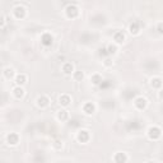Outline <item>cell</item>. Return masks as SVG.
<instances>
[{
  "instance_id": "1",
  "label": "cell",
  "mask_w": 163,
  "mask_h": 163,
  "mask_svg": "<svg viewBox=\"0 0 163 163\" xmlns=\"http://www.w3.org/2000/svg\"><path fill=\"white\" fill-rule=\"evenodd\" d=\"M65 13H66V17L70 19H75L76 17L79 15V9L78 6L74 5V4H69L66 8H65Z\"/></svg>"
},
{
  "instance_id": "2",
  "label": "cell",
  "mask_w": 163,
  "mask_h": 163,
  "mask_svg": "<svg viewBox=\"0 0 163 163\" xmlns=\"http://www.w3.org/2000/svg\"><path fill=\"white\" fill-rule=\"evenodd\" d=\"M161 135H162V130H161L158 126H152V127H149V130H148L149 139H152V140H158L161 138Z\"/></svg>"
},
{
  "instance_id": "3",
  "label": "cell",
  "mask_w": 163,
  "mask_h": 163,
  "mask_svg": "<svg viewBox=\"0 0 163 163\" xmlns=\"http://www.w3.org/2000/svg\"><path fill=\"white\" fill-rule=\"evenodd\" d=\"M91 139V135H89V131L88 130H80L78 133V135H76V140H78L79 143H88Z\"/></svg>"
},
{
  "instance_id": "4",
  "label": "cell",
  "mask_w": 163,
  "mask_h": 163,
  "mask_svg": "<svg viewBox=\"0 0 163 163\" xmlns=\"http://www.w3.org/2000/svg\"><path fill=\"white\" fill-rule=\"evenodd\" d=\"M52 42H54V37L50 35V33H44L41 37V44L44 45L45 47H49L52 45Z\"/></svg>"
},
{
  "instance_id": "5",
  "label": "cell",
  "mask_w": 163,
  "mask_h": 163,
  "mask_svg": "<svg viewBox=\"0 0 163 163\" xmlns=\"http://www.w3.org/2000/svg\"><path fill=\"white\" fill-rule=\"evenodd\" d=\"M6 143L9 144V145H17V144L19 143V135L15 134V133L8 134V136H6Z\"/></svg>"
},
{
  "instance_id": "6",
  "label": "cell",
  "mask_w": 163,
  "mask_h": 163,
  "mask_svg": "<svg viewBox=\"0 0 163 163\" xmlns=\"http://www.w3.org/2000/svg\"><path fill=\"white\" fill-rule=\"evenodd\" d=\"M36 102H37V106H38L40 108H46V107L50 105V98L46 97V96H40V97L36 99Z\"/></svg>"
},
{
  "instance_id": "7",
  "label": "cell",
  "mask_w": 163,
  "mask_h": 163,
  "mask_svg": "<svg viewBox=\"0 0 163 163\" xmlns=\"http://www.w3.org/2000/svg\"><path fill=\"white\" fill-rule=\"evenodd\" d=\"M14 17L17 19H23L24 17H25V9L23 6L18 5V6H15L14 8Z\"/></svg>"
},
{
  "instance_id": "8",
  "label": "cell",
  "mask_w": 163,
  "mask_h": 163,
  "mask_svg": "<svg viewBox=\"0 0 163 163\" xmlns=\"http://www.w3.org/2000/svg\"><path fill=\"white\" fill-rule=\"evenodd\" d=\"M134 105H135V107L138 108V110H144L145 107H147L148 102H147V99L143 98V97H138L134 101Z\"/></svg>"
},
{
  "instance_id": "9",
  "label": "cell",
  "mask_w": 163,
  "mask_h": 163,
  "mask_svg": "<svg viewBox=\"0 0 163 163\" xmlns=\"http://www.w3.org/2000/svg\"><path fill=\"white\" fill-rule=\"evenodd\" d=\"M114 161H115V163H126V162H127V156H126V153H124V152L116 153L115 157H114Z\"/></svg>"
},
{
  "instance_id": "10",
  "label": "cell",
  "mask_w": 163,
  "mask_h": 163,
  "mask_svg": "<svg viewBox=\"0 0 163 163\" xmlns=\"http://www.w3.org/2000/svg\"><path fill=\"white\" fill-rule=\"evenodd\" d=\"M70 102H72V98H70V96H68V94H61V96L59 97V103L64 107L69 106Z\"/></svg>"
},
{
  "instance_id": "11",
  "label": "cell",
  "mask_w": 163,
  "mask_h": 163,
  "mask_svg": "<svg viewBox=\"0 0 163 163\" xmlns=\"http://www.w3.org/2000/svg\"><path fill=\"white\" fill-rule=\"evenodd\" d=\"M83 111L85 115H92L94 111H96V106H94L92 102H87V103L83 106Z\"/></svg>"
},
{
  "instance_id": "12",
  "label": "cell",
  "mask_w": 163,
  "mask_h": 163,
  "mask_svg": "<svg viewBox=\"0 0 163 163\" xmlns=\"http://www.w3.org/2000/svg\"><path fill=\"white\" fill-rule=\"evenodd\" d=\"M139 31H140V27H139L138 22H133L130 25H129V32H130L131 35H138Z\"/></svg>"
},
{
  "instance_id": "13",
  "label": "cell",
  "mask_w": 163,
  "mask_h": 163,
  "mask_svg": "<svg viewBox=\"0 0 163 163\" xmlns=\"http://www.w3.org/2000/svg\"><path fill=\"white\" fill-rule=\"evenodd\" d=\"M61 70H63L64 74L69 75V74L74 73V66H73V64H70V63H65V64L63 65V68H61Z\"/></svg>"
},
{
  "instance_id": "14",
  "label": "cell",
  "mask_w": 163,
  "mask_h": 163,
  "mask_svg": "<svg viewBox=\"0 0 163 163\" xmlns=\"http://www.w3.org/2000/svg\"><path fill=\"white\" fill-rule=\"evenodd\" d=\"M25 82H27V76H25L24 74H18L15 76V84L18 85V87H22Z\"/></svg>"
},
{
  "instance_id": "15",
  "label": "cell",
  "mask_w": 163,
  "mask_h": 163,
  "mask_svg": "<svg viewBox=\"0 0 163 163\" xmlns=\"http://www.w3.org/2000/svg\"><path fill=\"white\" fill-rule=\"evenodd\" d=\"M57 118L60 121H66V120L69 118V112H68L66 110H60L57 112Z\"/></svg>"
},
{
  "instance_id": "16",
  "label": "cell",
  "mask_w": 163,
  "mask_h": 163,
  "mask_svg": "<svg viewBox=\"0 0 163 163\" xmlns=\"http://www.w3.org/2000/svg\"><path fill=\"white\" fill-rule=\"evenodd\" d=\"M162 84H163V82H162L161 78H158V76H156V78H153L150 80V85L153 88H156V89H159L162 87Z\"/></svg>"
},
{
  "instance_id": "17",
  "label": "cell",
  "mask_w": 163,
  "mask_h": 163,
  "mask_svg": "<svg viewBox=\"0 0 163 163\" xmlns=\"http://www.w3.org/2000/svg\"><path fill=\"white\" fill-rule=\"evenodd\" d=\"M13 94H14L15 98L21 99V98L24 96V89H23L22 87H15V88L13 89Z\"/></svg>"
},
{
  "instance_id": "18",
  "label": "cell",
  "mask_w": 163,
  "mask_h": 163,
  "mask_svg": "<svg viewBox=\"0 0 163 163\" xmlns=\"http://www.w3.org/2000/svg\"><path fill=\"white\" fill-rule=\"evenodd\" d=\"M114 41H116L117 44H122V42L125 41V35L122 32H116L115 35H114Z\"/></svg>"
},
{
  "instance_id": "19",
  "label": "cell",
  "mask_w": 163,
  "mask_h": 163,
  "mask_svg": "<svg viewBox=\"0 0 163 163\" xmlns=\"http://www.w3.org/2000/svg\"><path fill=\"white\" fill-rule=\"evenodd\" d=\"M91 82H92L94 85H101V84H102V76H101L99 74H94V75H92Z\"/></svg>"
},
{
  "instance_id": "20",
  "label": "cell",
  "mask_w": 163,
  "mask_h": 163,
  "mask_svg": "<svg viewBox=\"0 0 163 163\" xmlns=\"http://www.w3.org/2000/svg\"><path fill=\"white\" fill-rule=\"evenodd\" d=\"M13 75H14V70L12 69V68H6V69L4 70V76L6 79H10Z\"/></svg>"
},
{
  "instance_id": "21",
  "label": "cell",
  "mask_w": 163,
  "mask_h": 163,
  "mask_svg": "<svg viewBox=\"0 0 163 163\" xmlns=\"http://www.w3.org/2000/svg\"><path fill=\"white\" fill-rule=\"evenodd\" d=\"M74 79L75 80H78V82H80L83 78H84V74H83V72H74Z\"/></svg>"
},
{
  "instance_id": "22",
  "label": "cell",
  "mask_w": 163,
  "mask_h": 163,
  "mask_svg": "<svg viewBox=\"0 0 163 163\" xmlns=\"http://www.w3.org/2000/svg\"><path fill=\"white\" fill-rule=\"evenodd\" d=\"M116 51H117V47L115 46V45H110L108 47H107V54H115L116 52Z\"/></svg>"
},
{
  "instance_id": "23",
  "label": "cell",
  "mask_w": 163,
  "mask_h": 163,
  "mask_svg": "<svg viewBox=\"0 0 163 163\" xmlns=\"http://www.w3.org/2000/svg\"><path fill=\"white\" fill-rule=\"evenodd\" d=\"M54 148L55 149H61L63 148V143L61 142H60V140H55V143H54Z\"/></svg>"
},
{
  "instance_id": "24",
  "label": "cell",
  "mask_w": 163,
  "mask_h": 163,
  "mask_svg": "<svg viewBox=\"0 0 163 163\" xmlns=\"http://www.w3.org/2000/svg\"><path fill=\"white\" fill-rule=\"evenodd\" d=\"M157 31L161 33V35H163V22H162V23H158V25H157Z\"/></svg>"
},
{
  "instance_id": "25",
  "label": "cell",
  "mask_w": 163,
  "mask_h": 163,
  "mask_svg": "<svg viewBox=\"0 0 163 163\" xmlns=\"http://www.w3.org/2000/svg\"><path fill=\"white\" fill-rule=\"evenodd\" d=\"M105 65H106V66H111V65H112V61H111L110 59H106V60H105Z\"/></svg>"
},
{
  "instance_id": "26",
  "label": "cell",
  "mask_w": 163,
  "mask_h": 163,
  "mask_svg": "<svg viewBox=\"0 0 163 163\" xmlns=\"http://www.w3.org/2000/svg\"><path fill=\"white\" fill-rule=\"evenodd\" d=\"M4 25H5V17L3 15L2 17V28H4Z\"/></svg>"
},
{
  "instance_id": "27",
  "label": "cell",
  "mask_w": 163,
  "mask_h": 163,
  "mask_svg": "<svg viewBox=\"0 0 163 163\" xmlns=\"http://www.w3.org/2000/svg\"><path fill=\"white\" fill-rule=\"evenodd\" d=\"M159 98H161V99H163V89H161V91H159Z\"/></svg>"
},
{
  "instance_id": "28",
  "label": "cell",
  "mask_w": 163,
  "mask_h": 163,
  "mask_svg": "<svg viewBox=\"0 0 163 163\" xmlns=\"http://www.w3.org/2000/svg\"><path fill=\"white\" fill-rule=\"evenodd\" d=\"M147 163H156V162H147Z\"/></svg>"
}]
</instances>
